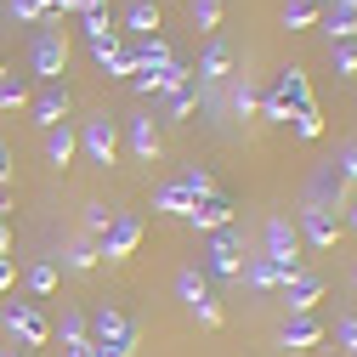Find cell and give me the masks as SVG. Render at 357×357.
Returning <instances> with one entry per match:
<instances>
[{"label": "cell", "instance_id": "obj_40", "mask_svg": "<svg viewBox=\"0 0 357 357\" xmlns=\"http://www.w3.org/2000/svg\"><path fill=\"white\" fill-rule=\"evenodd\" d=\"M130 85H137L142 97H159V85H165V74H130Z\"/></svg>", "mask_w": 357, "mask_h": 357}, {"label": "cell", "instance_id": "obj_27", "mask_svg": "<svg viewBox=\"0 0 357 357\" xmlns=\"http://www.w3.org/2000/svg\"><path fill=\"white\" fill-rule=\"evenodd\" d=\"M176 182H182L188 193H199V199L215 193V182H210V170H204V165H182V176H176Z\"/></svg>", "mask_w": 357, "mask_h": 357}, {"label": "cell", "instance_id": "obj_4", "mask_svg": "<svg viewBox=\"0 0 357 357\" xmlns=\"http://www.w3.org/2000/svg\"><path fill=\"white\" fill-rule=\"evenodd\" d=\"M85 335H91L97 346H125V351H137V340H142V335H137V324H130L119 306H108V301L91 312V329H85Z\"/></svg>", "mask_w": 357, "mask_h": 357}, {"label": "cell", "instance_id": "obj_6", "mask_svg": "<svg viewBox=\"0 0 357 357\" xmlns=\"http://www.w3.org/2000/svg\"><path fill=\"white\" fill-rule=\"evenodd\" d=\"M261 255L273 261L278 273H295V266H301V233L289 227L284 215H273V221H266V250H261Z\"/></svg>", "mask_w": 357, "mask_h": 357}, {"label": "cell", "instance_id": "obj_36", "mask_svg": "<svg viewBox=\"0 0 357 357\" xmlns=\"http://www.w3.org/2000/svg\"><path fill=\"white\" fill-rule=\"evenodd\" d=\"M295 137H306V142H312V137H324V114H318V108L301 114V119H295Z\"/></svg>", "mask_w": 357, "mask_h": 357}, {"label": "cell", "instance_id": "obj_42", "mask_svg": "<svg viewBox=\"0 0 357 357\" xmlns=\"http://www.w3.org/2000/svg\"><path fill=\"white\" fill-rule=\"evenodd\" d=\"M68 357H97V340H79V346H63Z\"/></svg>", "mask_w": 357, "mask_h": 357}, {"label": "cell", "instance_id": "obj_18", "mask_svg": "<svg viewBox=\"0 0 357 357\" xmlns=\"http://www.w3.org/2000/svg\"><path fill=\"white\" fill-rule=\"evenodd\" d=\"M68 12V0H12V17L17 23H52Z\"/></svg>", "mask_w": 357, "mask_h": 357}, {"label": "cell", "instance_id": "obj_46", "mask_svg": "<svg viewBox=\"0 0 357 357\" xmlns=\"http://www.w3.org/2000/svg\"><path fill=\"white\" fill-rule=\"evenodd\" d=\"M6 210H12V193H6V188H0V215H6Z\"/></svg>", "mask_w": 357, "mask_h": 357}, {"label": "cell", "instance_id": "obj_37", "mask_svg": "<svg viewBox=\"0 0 357 357\" xmlns=\"http://www.w3.org/2000/svg\"><path fill=\"white\" fill-rule=\"evenodd\" d=\"M233 102H238V114H255V108H261V97H255V85H250V79H238Z\"/></svg>", "mask_w": 357, "mask_h": 357}, {"label": "cell", "instance_id": "obj_2", "mask_svg": "<svg viewBox=\"0 0 357 357\" xmlns=\"http://www.w3.org/2000/svg\"><path fill=\"white\" fill-rule=\"evenodd\" d=\"M0 324H6V335L23 340V346H46L52 340V324H46V312L34 301H6L0 306Z\"/></svg>", "mask_w": 357, "mask_h": 357}, {"label": "cell", "instance_id": "obj_50", "mask_svg": "<svg viewBox=\"0 0 357 357\" xmlns=\"http://www.w3.org/2000/svg\"><path fill=\"white\" fill-rule=\"evenodd\" d=\"M351 284H357V266H351Z\"/></svg>", "mask_w": 357, "mask_h": 357}, {"label": "cell", "instance_id": "obj_33", "mask_svg": "<svg viewBox=\"0 0 357 357\" xmlns=\"http://www.w3.org/2000/svg\"><path fill=\"white\" fill-rule=\"evenodd\" d=\"M165 102H170V119H188V114H193V85H176V91H165Z\"/></svg>", "mask_w": 357, "mask_h": 357}, {"label": "cell", "instance_id": "obj_31", "mask_svg": "<svg viewBox=\"0 0 357 357\" xmlns=\"http://www.w3.org/2000/svg\"><path fill=\"white\" fill-rule=\"evenodd\" d=\"M114 215H119V210H108V204H85V233L102 238V233L114 227Z\"/></svg>", "mask_w": 357, "mask_h": 357}, {"label": "cell", "instance_id": "obj_32", "mask_svg": "<svg viewBox=\"0 0 357 357\" xmlns=\"http://www.w3.org/2000/svg\"><path fill=\"white\" fill-rule=\"evenodd\" d=\"M29 102V85L23 79H0V114H12V108H23Z\"/></svg>", "mask_w": 357, "mask_h": 357}, {"label": "cell", "instance_id": "obj_45", "mask_svg": "<svg viewBox=\"0 0 357 357\" xmlns=\"http://www.w3.org/2000/svg\"><path fill=\"white\" fill-rule=\"evenodd\" d=\"M91 6H108V0H68V12H91Z\"/></svg>", "mask_w": 357, "mask_h": 357}, {"label": "cell", "instance_id": "obj_16", "mask_svg": "<svg viewBox=\"0 0 357 357\" xmlns=\"http://www.w3.org/2000/svg\"><path fill=\"white\" fill-rule=\"evenodd\" d=\"M74 153H79V130H74L68 119H63V125H52V130H46V159H52L57 170H68V165H74Z\"/></svg>", "mask_w": 357, "mask_h": 357}, {"label": "cell", "instance_id": "obj_14", "mask_svg": "<svg viewBox=\"0 0 357 357\" xmlns=\"http://www.w3.org/2000/svg\"><path fill=\"white\" fill-rule=\"evenodd\" d=\"M284 351H312V346H318L324 340V324L318 318H312V312H289V318H284Z\"/></svg>", "mask_w": 357, "mask_h": 357}, {"label": "cell", "instance_id": "obj_20", "mask_svg": "<svg viewBox=\"0 0 357 357\" xmlns=\"http://www.w3.org/2000/svg\"><path fill=\"white\" fill-rule=\"evenodd\" d=\"M130 153H137V159H159V125L153 119H130Z\"/></svg>", "mask_w": 357, "mask_h": 357}, {"label": "cell", "instance_id": "obj_1", "mask_svg": "<svg viewBox=\"0 0 357 357\" xmlns=\"http://www.w3.org/2000/svg\"><path fill=\"white\" fill-rule=\"evenodd\" d=\"M312 108H318V102H312V85H306V68H278L273 74V91H266L261 97V114L266 119H278V125H295L301 114H312Z\"/></svg>", "mask_w": 357, "mask_h": 357}, {"label": "cell", "instance_id": "obj_49", "mask_svg": "<svg viewBox=\"0 0 357 357\" xmlns=\"http://www.w3.org/2000/svg\"><path fill=\"white\" fill-rule=\"evenodd\" d=\"M0 357H17V351H0Z\"/></svg>", "mask_w": 357, "mask_h": 357}, {"label": "cell", "instance_id": "obj_5", "mask_svg": "<svg viewBox=\"0 0 357 357\" xmlns=\"http://www.w3.org/2000/svg\"><path fill=\"white\" fill-rule=\"evenodd\" d=\"M79 148H85L91 165H114V153H119V125H114L108 114H91V119L79 125Z\"/></svg>", "mask_w": 357, "mask_h": 357}, {"label": "cell", "instance_id": "obj_8", "mask_svg": "<svg viewBox=\"0 0 357 357\" xmlns=\"http://www.w3.org/2000/svg\"><path fill=\"white\" fill-rule=\"evenodd\" d=\"M244 255H250V250L221 227V233L210 238V250H204V273H215V278H244Z\"/></svg>", "mask_w": 357, "mask_h": 357}, {"label": "cell", "instance_id": "obj_47", "mask_svg": "<svg viewBox=\"0 0 357 357\" xmlns=\"http://www.w3.org/2000/svg\"><path fill=\"white\" fill-rule=\"evenodd\" d=\"M351 227H357V204H351Z\"/></svg>", "mask_w": 357, "mask_h": 357}, {"label": "cell", "instance_id": "obj_19", "mask_svg": "<svg viewBox=\"0 0 357 357\" xmlns=\"http://www.w3.org/2000/svg\"><path fill=\"white\" fill-rule=\"evenodd\" d=\"M176 295H182V306H188V312L210 301V284H204L199 266H182V273H176Z\"/></svg>", "mask_w": 357, "mask_h": 357}, {"label": "cell", "instance_id": "obj_43", "mask_svg": "<svg viewBox=\"0 0 357 357\" xmlns=\"http://www.w3.org/2000/svg\"><path fill=\"white\" fill-rule=\"evenodd\" d=\"M12 289V255H0V295Z\"/></svg>", "mask_w": 357, "mask_h": 357}, {"label": "cell", "instance_id": "obj_11", "mask_svg": "<svg viewBox=\"0 0 357 357\" xmlns=\"http://www.w3.org/2000/svg\"><path fill=\"white\" fill-rule=\"evenodd\" d=\"M301 238H306L312 250H335V238H340L335 210H329V204H306V210H301Z\"/></svg>", "mask_w": 357, "mask_h": 357}, {"label": "cell", "instance_id": "obj_34", "mask_svg": "<svg viewBox=\"0 0 357 357\" xmlns=\"http://www.w3.org/2000/svg\"><path fill=\"white\" fill-rule=\"evenodd\" d=\"M63 346H79V340H91V335H85V318H79V312H63Z\"/></svg>", "mask_w": 357, "mask_h": 357}, {"label": "cell", "instance_id": "obj_12", "mask_svg": "<svg viewBox=\"0 0 357 357\" xmlns=\"http://www.w3.org/2000/svg\"><path fill=\"white\" fill-rule=\"evenodd\" d=\"M29 114H34L40 130L63 125V119H68V85H63V79H46V85H40V97L29 102Z\"/></svg>", "mask_w": 357, "mask_h": 357}, {"label": "cell", "instance_id": "obj_35", "mask_svg": "<svg viewBox=\"0 0 357 357\" xmlns=\"http://www.w3.org/2000/svg\"><path fill=\"white\" fill-rule=\"evenodd\" d=\"M335 68L340 74H357V40H340V46H335Z\"/></svg>", "mask_w": 357, "mask_h": 357}, {"label": "cell", "instance_id": "obj_25", "mask_svg": "<svg viewBox=\"0 0 357 357\" xmlns=\"http://www.w3.org/2000/svg\"><path fill=\"white\" fill-rule=\"evenodd\" d=\"M130 34H159V6H153V0H137V6H130Z\"/></svg>", "mask_w": 357, "mask_h": 357}, {"label": "cell", "instance_id": "obj_13", "mask_svg": "<svg viewBox=\"0 0 357 357\" xmlns=\"http://www.w3.org/2000/svg\"><path fill=\"white\" fill-rule=\"evenodd\" d=\"M130 57H137V74H165L176 63V52L165 46V34H142V40H130Z\"/></svg>", "mask_w": 357, "mask_h": 357}, {"label": "cell", "instance_id": "obj_28", "mask_svg": "<svg viewBox=\"0 0 357 357\" xmlns=\"http://www.w3.org/2000/svg\"><path fill=\"white\" fill-rule=\"evenodd\" d=\"M79 29H85V40H97V34H114V17H108V6H91V12H79Z\"/></svg>", "mask_w": 357, "mask_h": 357}, {"label": "cell", "instance_id": "obj_3", "mask_svg": "<svg viewBox=\"0 0 357 357\" xmlns=\"http://www.w3.org/2000/svg\"><path fill=\"white\" fill-rule=\"evenodd\" d=\"M29 68H34L40 85H46V79H63V68H68V40H63L57 29H34V40H29Z\"/></svg>", "mask_w": 357, "mask_h": 357}, {"label": "cell", "instance_id": "obj_39", "mask_svg": "<svg viewBox=\"0 0 357 357\" xmlns=\"http://www.w3.org/2000/svg\"><path fill=\"white\" fill-rule=\"evenodd\" d=\"M335 340H340L346 351H357V318H340V324H335Z\"/></svg>", "mask_w": 357, "mask_h": 357}, {"label": "cell", "instance_id": "obj_30", "mask_svg": "<svg viewBox=\"0 0 357 357\" xmlns=\"http://www.w3.org/2000/svg\"><path fill=\"white\" fill-rule=\"evenodd\" d=\"M102 74H108V79H130V74H137V57H130V46H125V40H119V52L102 63Z\"/></svg>", "mask_w": 357, "mask_h": 357}, {"label": "cell", "instance_id": "obj_41", "mask_svg": "<svg viewBox=\"0 0 357 357\" xmlns=\"http://www.w3.org/2000/svg\"><path fill=\"white\" fill-rule=\"evenodd\" d=\"M6 182H12V148L0 142V188H6Z\"/></svg>", "mask_w": 357, "mask_h": 357}, {"label": "cell", "instance_id": "obj_52", "mask_svg": "<svg viewBox=\"0 0 357 357\" xmlns=\"http://www.w3.org/2000/svg\"><path fill=\"white\" fill-rule=\"evenodd\" d=\"M324 6H329V0H324Z\"/></svg>", "mask_w": 357, "mask_h": 357}, {"label": "cell", "instance_id": "obj_29", "mask_svg": "<svg viewBox=\"0 0 357 357\" xmlns=\"http://www.w3.org/2000/svg\"><path fill=\"white\" fill-rule=\"evenodd\" d=\"M193 23L204 34H221V0H193Z\"/></svg>", "mask_w": 357, "mask_h": 357}, {"label": "cell", "instance_id": "obj_48", "mask_svg": "<svg viewBox=\"0 0 357 357\" xmlns=\"http://www.w3.org/2000/svg\"><path fill=\"white\" fill-rule=\"evenodd\" d=\"M0 79H6V63H0Z\"/></svg>", "mask_w": 357, "mask_h": 357}, {"label": "cell", "instance_id": "obj_51", "mask_svg": "<svg viewBox=\"0 0 357 357\" xmlns=\"http://www.w3.org/2000/svg\"><path fill=\"white\" fill-rule=\"evenodd\" d=\"M346 6H357V0H346Z\"/></svg>", "mask_w": 357, "mask_h": 357}, {"label": "cell", "instance_id": "obj_21", "mask_svg": "<svg viewBox=\"0 0 357 357\" xmlns=\"http://www.w3.org/2000/svg\"><path fill=\"white\" fill-rule=\"evenodd\" d=\"M193 199H199V193H188L182 182H165V188L153 193V210H165V215H188V210H193Z\"/></svg>", "mask_w": 357, "mask_h": 357}, {"label": "cell", "instance_id": "obj_22", "mask_svg": "<svg viewBox=\"0 0 357 357\" xmlns=\"http://www.w3.org/2000/svg\"><path fill=\"white\" fill-rule=\"evenodd\" d=\"M324 23V0H284V29H312Z\"/></svg>", "mask_w": 357, "mask_h": 357}, {"label": "cell", "instance_id": "obj_53", "mask_svg": "<svg viewBox=\"0 0 357 357\" xmlns=\"http://www.w3.org/2000/svg\"><path fill=\"white\" fill-rule=\"evenodd\" d=\"M351 357H357V351H351Z\"/></svg>", "mask_w": 357, "mask_h": 357}, {"label": "cell", "instance_id": "obj_38", "mask_svg": "<svg viewBox=\"0 0 357 357\" xmlns=\"http://www.w3.org/2000/svg\"><path fill=\"white\" fill-rule=\"evenodd\" d=\"M335 176H340V182H357V142L340 148V170H335Z\"/></svg>", "mask_w": 357, "mask_h": 357}, {"label": "cell", "instance_id": "obj_15", "mask_svg": "<svg viewBox=\"0 0 357 357\" xmlns=\"http://www.w3.org/2000/svg\"><path fill=\"white\" fill-rule=\"evenodd\" d=\"M233 74V46H227V34H210V46L193 68V79H227Z\"/></svg>", "mask_w": 357, "mask_h": 357}, {"label": "cell", "instance_id": "obj_23", "mask_svg": "<svg viewBox=\"0 0 357 357\" xmlns=\"http://www.w3.org/2000/svg\"><path fill=\"white\" fill-rule=\"evenodd\" d=\"M244 278H250L255 289H278V284H284V273H278L266 255H244Z\"/></svg>", "mask_w": 357, "mask_h": 357}, {"label": "cell", "instance_id": "obj_10", "mask_svg": "<svg viewBox=\"0 0 357 357\" xmlns=\"http://www.w3.org/2000/svg\"><path fill=\"white\" fill-rule=\"evenodd\" d=\"M284 301H289V312H312L318 306V295H324V273H312V266H295V273H284Z\"/></svg>", "mask_w": 357, "mask_h": 357}, {"label": "cell", "instance_id": "obj_9", "mask_svg": "<svg viewBox=\"0 0 357 357\" xmlns=\"http://www.w3.org/2000/svg\"><path fill=\"white\" fill-rule=\"evenodd\" d=\"M233 199L227 193H204V199H193V210L182 215L188 227H199V233H221V227H233Z\"/></svg>", "mask_w": 357, "mask_h": 357}, {"label": "cell", "instance_id": "obj_17", "mask_svg": "<svg viewBox=\"0 0 357 357\" xmlns=\"http://www.w3.org/2000/svg\"><path fill=\"white\" fill-rule=\"evenodd\" d=\"M324 29H329L335 46H340V40H357V6H346V0H329V6H324Z\"/></svg>", "mask_w": 357, "mask_h": 357}, {"label": "cell", "instance_id": "obj_7", "mask_svg": "<svg viewBox=\"0 0 357 357\" xmlns=\"http://www.w3.org/2000/svg\"><path fill=\"white\" fill-rule=\"evenodd\" d=\"M137 244H142V215H137V210H119L114 227H108L102 244H97V255H102V261H125Z\"/></svg>", "mask_w": 357, "mask_h": 357}, {"label": "cell", "instance_id": "obj_24", "mask_svg": "<svg viewBox=\"0 0 357 357\" xmlns=\"http://www.w3.org/2000/svg\"><path fill=\"white\" fill-rule=\"evenodd\" d=\"M97 244L91 238H79V244H68V255H63V266H68V273H97Z\"/></svg>", "mask_w": 357, "mask_h": 357}, {"label": "cell", "instance_id": "obj_26", "mask_svg": "<svg viewBox=\"0 0 357 357\" xmlns=\"http://www.w3.org/2000/svg\"><path fill=\"white\" fill-rule=\"evenodd\" d=\"M29 289H34V295H57V266H52V261H34V266H29Z\"/></svg>", "mask_w": 357, "mask_h": 357}, {"label": "cell", "instance_id": "obj_44", "mask_svg": "<svg viewBox=\"0 0 357 357\" xmlns=\"http://www.w3.org/2000/svg\"><path fill=\"white\" fill-rule=\"evenodd\" d=\"M0 255H12V227H6V215H0Z\"/></svg>", "mask_w": 357, "mask_h": 357}]
</instances>
